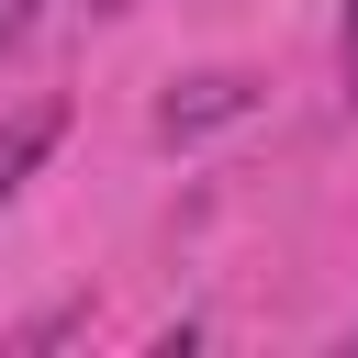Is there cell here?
Here are the masks:
<instances>
[{"instance_id":"1","label":"cell","mask_w":358,"mask_h":358,"mask_svg":"<svg viewBox=\"0 0 358 358\" xmlns=\"http://www.w3.org/2000/svg\"><path fill=\"white\" fill-rule=\"evenodd\" d=\"M257 101V78H235V67H213V78H179L168 101H157V134L179 145V134H213V123H235Z\"/></svg>"},{"instance_id":"2","label":"cell","mask_w":358,"mask_h":358,"mask_svg":"<svg viewBox=\"0 0 358 358\" xmlns=\"http://www.w3.org/2000/svg\"><path fill=\"white\" fill-rule=\"evenodd\" d=\"M56 134H67V101H22V112L0 123V201L45 168V145H56Z\"/></svg>"},{"instance_id":"3","label":"cell","mask_w":358,"mask_h":358,"mask_svg":"<svg viewBox=\"0 0 358 358\" xmlns=\"http://www.w3.org/2000/svg\"><path fill=\"white\" fill-rule=\"evenodd\" d=\"M34 22H45V0H0V56H11V45L34 34Z\"/></svg>"},{"instance_id":"4","label":"cell","mask_w":358,"mask_h":358,"mask_svg":"<svg viewBox=\"0 0 358 358\" xmlns=\"http://www.w3.org/2000/svg\"><path fill=\"white\" fill-rule=\"evenodd\" d=\"M347 101H358V22H347Z\"/></svg>"},{"instance_id":"5","label":"cell","mask_w":358,"mask_h":358,"mask_svg":"<svg viewBox=\"0 0 358 358\" xmlns=\"http://www.w3.org/2000/svg\"><path fill=\"white\" fill-rule=\"evenodd\" d=\"M347 22H358V0H347Z\"/></svg>"}]
</instances>
